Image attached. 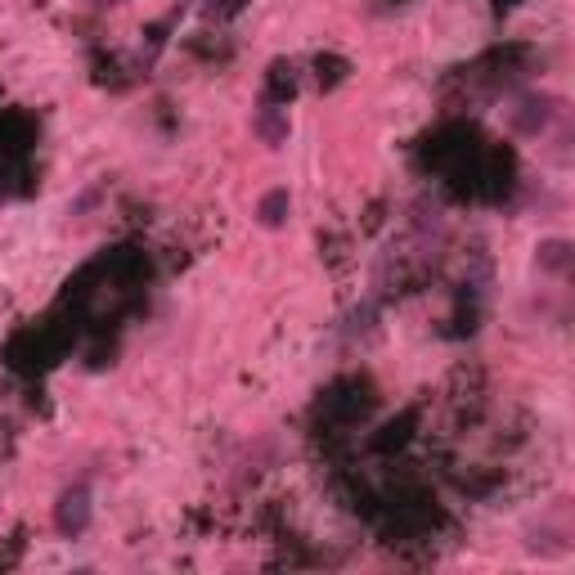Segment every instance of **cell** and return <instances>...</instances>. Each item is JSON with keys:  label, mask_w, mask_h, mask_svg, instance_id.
Masks as SVG:
<instances>
[{"label": "cell", "mask_w": 575, "mask_h": 575, "mask_svg": "<svg viewBox=\"0 0 575 575\" xmlns=\"http://www.w3.org/2000/svg\"><path fill=\"white\" fill-rule=\"evenodd\" d=\"M85 521H91V495L77 485V491H68L64 504H59V530L64 536H81Z\"/></svg>", "instance_id": "cell-1"}, {"label": "cell", "mask_w": 575, "mask_h": 575, "mask_svg": "<svg viewBox=\"0 0 575 575\" xmlns=\"http://www.w3.org/2000/svg\"><path fill=\"white\" fill-rule=\"evenodd\" d=\"M292 203H288V194L279 189V194H271V198H265L261 203V220H265V226H279V220H284V211H288Z\"/></svg>", "instance_id": "cell-2"}]
</instances>
